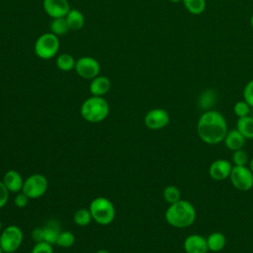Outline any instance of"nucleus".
Returning <instances> with one entry per match:
<instances>
[{
  "mask_svg": "<svg viewBox=\"0 0 253 253\" xmlns=\"http://www.w3.org/2000/svg\"><path fill=\"white\" fill-rule=\"evenodd\" d=\"M227 131L228 126L224 116L215 110L205 111L198 120L197 134L207 144L220 143Z\"/></svg>",
  "mask_w": 253,
  "mask_h": 253,
  "instance_id": "1",
  "label": "nucleus"
},
{
  "mask_svg": "<svg viewBox=\"0 0 253 253\" xmlns=\"http://www.w3.org/2000/svg\"><path fill=\"white\" fill-rule=\"evenodd\" d=\"M197 216V211L192 203L187 200H179L169 205L165 211L166 222L175 228H187L191 226Z\"/></svg>",
  "mask_w": 253,
  "mask_h": 253,
  "instance_id": "2",
  "label": "nucleus"
},
{
  "mask_svg": "<svg viewBox=\"0 0 253 253\" xmlns=\"http://www.w3.org/2000/svg\"><path fill=\"white\" fill-rule=\"evenodd\" d=\"M109 111V104L103 97L92 95L82 103L80 115L89 123H100L108 117Z\"/></svg>",
  "mask_w": 253,
  "mask_h": 253,
  "instance_id": "3",
  "label": "nucleus"
},
{
  "mask_svg": "<svg viewBox=\"0 0 253 253\" xmlns=\"http://www.w3.org/2000/svg\"><path fill=\"white\" fill-rule=\"evenodd\" d=\"M89 210L92 218L101 225L110 224L114 220L116 215V211L113 203L105 197L95 198L90 203Z\"/></svg>",
  "mask_w": 253,
  "mask_h": 253,
  "instance_id": "4",
  "label": "nucleus"
},
{
  "mask_svg": "<svg viewBox=\"0 0 253 253\" xmlns=\"http://www.w3.org/2000/svg\"><path fill=\"white\" fill-rule=\"evenodd\" d=\"M58 37L52 33L42 34L35 42V53L38 57L47 60L54 57L59 49Z\"/></svg>",
  "mask_w": 253,
  "mask_h": 253,
  "instance_id": "5",
  "label": "nucleus"
},
{
  "mask_svg": "<svg viewBox=\"0 0 253 253\" xmlns=\"http://www.w3.org/2000/svg\"><path fill=\"white\" fill-rule=\"evenodd\" d=\"M24 234L17 225L6 226L0 234V245L4 253H14L22 245Z\"/></svg>",
  "mask_w": 253,
  "mask_h": 253,
  "instance_id": "6",
  "label": "nucleus"
},
{
  "mask_svg": "<svg viewBox=\"0 0 253 253\" xmlns=\"http://www.w3.org/2000/svg\"><path fill=\"white\" fill-rule=\"evenodd\" d=\"M229 180L232 186L241 192H247L253 188V172L248 166L232 167Z\"/></svg>",
  "mask_w": 253,
  "mask_h": 253,
  "instance_id": "7",
  "label": "nucleus"
},
{
  "mask_svg": "<svg viewBox=\"0 0 253 253\" xmlns=\"http://www.w3.org/2000/svg\"><path fill=\"white\" fill-rule=\"evenodd\" d=\"M47 186V179L43 175L33 174L24 181L22 192L26 194L29 199H39L45 194Z\"/></svg>",
  "mask_w": 253,
  "mask_h": 253,
  "instance_id": "8",
  "label": "nucleus"
},
{
  "mask_svg": "<svg viewBox=\"0 0 253 253\" xmlns=\"http://www.w3.org/2000/svg\"><path fill=\"white\" fill-rule=\"evenodd\" d=\"M76 73L84 79H93L99 75L101 66L97 59L91 56H82L76 60L75 67Z\"/></svg>",
  "mask_w": 253,
  "mask_h": 253,
  "instance_id": "9",
  "label": "nucleus"
},
{
  "mask_svg": "<svg viewBox=\"0 0 253 253\" xmlns=\"http://www.w3.org/2000/svg\"><path fill=\"white\" fill-rule=\"evenodd\" d=\"M170 123L168 112L162 108H154L148 111L144 117V125L152 130H157L165 127Z\"/></svg>",
  "mask_w": 253,
  "mask_h": 253,
  "instance_id": "10",
  "label": "nucleus"
},
{
  "mask_svg": "<svg viewBox=\"0 0 253 253\" xmlns=\"http://www.w3.org/2000/svg\"><path fill=\"white\" fill-rule=\"evenodd\" d=\"M233 164L223 158L213 160L209 166V175L214 181H223L229 178Z\"/></svg>",
  "mask_w": 253,
  "mask_h": 253,
  "instance_id": "11",
  "label": "nucleus"
},
{
  "mask_svg": "<svg viewBox=\"0 0 253 253\" xmlns=\"http://www.w3.org/2000/svg\"><path fill=\"white\" fill-rule=\"evenodd\" d=\"M42 7L44 12L52 19L64 18L70 11L67 0H43Z\"/></svg>",
  "mask_w": 253,
  "mask_h": 253,
  "instance_id": "12",
  "label": "nucleus"
},
{
  "mask_svg": "<svg viewBox=\"0 0 253 253\" xmlns=\"http://www.w3.org/2000/svg\"><path fill=\"white\" fill-rule=\"evenodd\" d=\"M183 248L186 253H208L209 252L207 238L198 233H193L188 235L184 239Z\"/></svg>",
  "mask_w": 253,
  "mask_h": 253,
  "instance_id": "13",
  "label": "nucleus"
},
{
  "mask_svg": "<svg viewBox=\"0 0 253 253\" xmlns=\"http://www.w3.org/2000/svg\"><path fill=\"white\" fill-rule=\"evenodd\" d=\"M2 182L6 186L9 192L19 193L23 189L24 181L21 174L16 170H8L4 176Z\"/></svg>",
  "mask_w": 253,
  "mask_h": 253,
  "instance_id": "14",
  "label": "nucleus"
},
{
  "mask_svg": "<svg viewBox=\"0 0 253 253\" xmlns=\"http://www.w3.org/2000/svg\"><path fill=\"white\" fill-rule=\"evenodd\" d=\"M111 88V81L108 77L98 75L91 80L89 85V90L93 96L103 97L109 92Z\"/></svg>",
  "mask_w": 253,
  "mask_h": 253,
  "instance_id": "15",
  "label": "nucleus"
},
{
  "mask_svg": "<svg viewBox=\"0 0 253 253\" xmlns=\"http://www.w3.org/2000/svg\"><path fill=\"white\" fill-rule=\"evenodd\" d=\"M245 141H246V138L236 128L228 130L223 139L224 145L226 146V148H228L231 151H235L237 149L243 148Z\"/></svg>",
  "mask_w": 253,
  "mask_h": 253,
  "instance_id": "16",
  "label": "nucleus"
},
{
  "mask_svg": "<svg viewBox=\"0 0 253 253\" xmlns=\"http://www.w3.org/2000/svg\"><path fill=\"white\" fill-rule=\"evenodd\" d=\"M207 244L209 251L211 252H220L226 245V237L222 232L214 231L208 235Z\"/></svg>",
  "mask_w": 253,
  "mask_h": 253,
  "instance_id": "17",
  "label": "nucleus"
},
{
  "mask_svg": "<svg viewBox=\"0 0 253 253\" xmlns=\"http://www.w3.org/2000/svg\"><path fill=\"white\" fill-rule=\"evenodd\" d=\"M236 129L246 139H253V117L248 115L238 118L236 122Z\"/></svg>",
  "mask_w": 253,
  "mask_h": 253,
  "instance_id": "18",
  "label": "nucleus"
},
{
  "mask_svg": "<svg viewBox=\"0 0 253 253\" xmlns=\"http://www.w3.org/2000/svg\"><path fill=\"white\" fill-rule=\"evenodd\" d=\"M65 19H66L69 30H73V31H79L80 29L83 28L85 23L83 14L76 9H70L68 14L65 16Z\"/></svg>",
  "mask_w": 253,
  "mask_h": 253,
  "instance_id": "19",
  "label": "nucleus"
},
{
  "mask_svg": "<svg viewBox=\"0 0 253 253\" xmlns=\"http://www.w3.org/2000/svg\"><path fill=\"white\" fill-rule=\"evenodd\" d=\"M42 233H43V241L51 245L56 244L57 238L60 233L58 224L54 220H50L48 223H46L42 227Z\"/></svg>",
  "mask_w": 253,
  "mask_h": 253,
  "instance_id": "20",
  "label": "nucleus"
},
{
  "mask_svg": "<svg viewBox=\"0 0 253 253\" xmlns=\"http://www.w3.org/2000/svg\"><path fill=\"white\" fill-rule=\"evenodd\" d=\"M216 102V94L213 90L208 89L205 90L198 99V105L202 110L209 111L211 110V107Z\"/></svg>",
  "mask_w": 253,
  "mask_h": 253,
  "instance_id": "21",
  "label": "nucleus"
},
{
  "mask_svg": "<svg viewBox=\"0 0 253 253\" xmlns=\"http://www.w3.org/2000/svg\"><path fill=\"white\" fill-rule=\"evenodd\" d=\"M186 10L192 15H201L207 7L206 0H182Z\"/></svg>",
  "mask_w": 253,
  "mask_h": 253,
  "instance_id": "22",
  "label": "nucleus"
},
{
  "mask_svg": "<svg viewBox=\"0 0 253 253\" xmlns=\"http://www.w3.org/2000/svg\"><path fill=\"white\" fill-rule=\"evenodd\" d=\"M75 59L69 53H61L56 57L55 64L58 69L61 71H70L75 67Z\"/></svg>",
  "mask_w": 253,
  "mask_h": 253,
  "instance_id": "23",
  "label": "nucleus"
},
{
  "mask_svg": "<svg viewBox=\"0 0 253 253\" xmlns=\"http://www.w3.org/2000/svg\"><path fill=\"white\" fill-rule=\"evenodd\" d=\"M49 29H50V33L54 34L57 37L63 36V35L67 34V32L69 31L65 17L52 19V21L49 24Z\"/></svg>",
  "mask_w": 253,
  "mask_h": 253,
  "instance_id": "24",
  "label": "nucleus"
},
{
  "mask_svg": "<svg viewBox=\"0 0 253 253\" xmlns=\"http://www.w3.org/2000/svg\"><path fill=\"white\" fill-rule=\"evenodd\" d=\"M162 196L165 202L171 205L181 200V191L174 185H168L163 189Z\"/></svg>",
  "mask_w": 253,
  "mask_h": 253,
  "instance_id": "25",
  "label": "nucleus"
},
{
  "mask_svg": "<svg viewBox=\"0 0 253 253\" xmlns=\"http://www.w3.org/2000/svg\"><path fill=\"white\" fill-rule=\"evenodd\" d=\"M91 219L93 218L90 210L85 208L77 210L73 215L74 222L79 226H87L91 222Z\"/></svg>",
  "mask_w": 253,
  "mask_h": 253,
  "instance_id": "26",
  "label": "nucleus"
},
{
  "mask_svg": "<svg viewBox=\"0 0 253 253\" xmlns=\"http://www.w3.org/2000/svg\"><path fill=\"white\" fill-rule=\"evenodd\" d=\"M248 162V154L243 148L233 151L231 156V163L234 166H246Z\"/></svg>",
  "mask_w": 253,
  "mask_h": 253,
  "instance_id": "27",
  "label": "nucleus"
},
{
  "mask_svg": "<svg viewBox=\"0 0 253 253\" xmlns=\"http://www.w3.org/2000/svg\"><path fill=\"white\" fill-rule=\"evenodd\" d=\"M75 242V236L74 234L71 232V231H60L59 233V236L57 238V241H56V244L60 247H70L74 244Z\"/></svg>",
  "mask_w": 253,
  "mask_h": 253,
  "instance_id": "28",
  "label": "nucleus"
},
{
  "mask_svg": "<svg viewBox=\"0 0 253 253\" xmlns=\"http://www.w3.org/2000/svg\"><path fill=\"white\" fill-rule=\"evenodd\" d=\"M250 106L244 101H237L233 106V113L237 118H242L248 116L250 113Z\"/></svg>",
  "mask_w": 253,
  "mask_h": 253,
  "instance_id": "29",
  "label": "nucleus"
},
{
  "mask_svg": "<svg viewBox=\"0 0 253 253\" xmlns=\"http://www.w3.org/2000/svg\"><path fill=\"white\" fill-rule=\"evenodd\" d=\"M243 100L253 108V79L248 81L243 88Z\"/></svg>",
  "mask_w": 253,
  "mask_h": 253,
  "instance_id": "30",
  "label": "nucleus"
},
{
  "mask_svg": "<svg viewBox=\"0 0 253 253\" xmlns=\"http://www.w3.org/2000/svg\"><path fill=\"white\" fill-rule=\"evenodd\" d=\"M31 253H53V249L51 244L45 241L36 242Z\"/></svg>",
  "mask_w": 253,
  "mask_h": 253,
  "instance_id": "31",
  "label": "nucleus"
},
{
  "mask_svg": "<svg viewBox=\"0 0 253 253\" xmlns=\"http://www.w3.org/2000/svg\"><path fill=\"white\" fill-rule=\"evenodd\" d=\"M29 203V197L23 192L18 193L14 199V204L17 208H25Z\"/></svg>",
  "mask_w": 253,
  "mask_h": 253,
  "instance_id": "32",
  "label": "nucleus"
},
{
  "mask_svg": "<svg viewBox=\"0 0 253 253\" xmlns=\"http://www.w3.org/2000/svg\"><path fill=\"white\" fill-rule=\"evenodd\" d=\"M9 191L2 181H0V209L3 208L9 199Z\"/></svg>",
  "mask_w": 253,
  "mask_h": 253,
  "instance_id": "33",
  "label": "nucleus"
},
{
  "mask_svg": "<svg viewBox=\"0 0 253 253\" xmlns=\"http://www.w3.org/2000/svg\"><path fill=\"white\" fill-rule=\"evenodd\" d=\"M32 237L36 242L43 241V233H42V227H37L32 232Z\"/></svg>",
  "mask_w": 253,
  "mask_h": 253,
  "instance_id": "34",
  "label": "nucleus"
},
{
  "mask_svg": "<svg viewBox=\"0 0 253 253\" xmlns=\"http://www.w3.org/2000/svg\"><path fill=\"white\" fill-rule=\"evenodd\" d=\"M248 167H249V169L253 172V157L249 160V162H248Z\"/></svg>",
  "mask_w": 253,
  "mask_h": 253,
  "instance_id": "35",
  "label": "nucleus"
},
{
  "mask_svg": "<svg viewBox=\"0 0 253 253\" xmlns=\"http://www.w3.org/2000/svg\"><path fill=\"white\" fill-rule=\"evenodd\" d=\"M169 2H171V3H174V4H176V3H180V2H182V0H168Z\"/></svg>",
  "mask_w": 253,
  "mask_h": 253,
  "instance_id": "36",
  "label": "nucleus"
},
{
  "mask_svg": "<svg viewBox=\"0 0 253 253\" xmlns=\"http://www.w3.org/2000/svg\"><path fill=\"white\" fill-rule=\"evenodd\" d=\"M96 253H109L107 250H105V249H100V250H98Z\"/></svg>",
  "mask_w": 253,
  "mask_h": 253,
  "instance_id": "37",
  "label": "nucleus"
},
{
  "mask_svg": "<svg viewBox=\"0 0 253 253\" xmlns=\"http://www.w3.org/2000/svg\"><path fill=\"white\" fill-rule=\"evenodd\" d=\"M250 26H251V28L253 29V14H252V16H251V18H250Z\"/></svg>",
  "mask_w": 253,
  "mask_h": 253,
  "instance_id": "38",
  "label": "nucleus"
},
{
  "mask_svg": "<svg viewBox=\"0 0 253 253\" xmlns=\"http://www.w3.org/2000/svg\"><path fill=\"white\" fill-rule=\"evenodd\" d=\"M0 253H4V252H3V249H2V247H1V245H0Z\"/></svg>",
  "mask_w": 253,
  "mask_h": 253,
  "instance_id": "39",
  "label": "nucleus"
},
{
  "mask_svg": "<svg viewBox=\"0 0 253 253\" xmlns=\"http://www.w3.org/2000/svg\"><path fill=\"white\" fill-rule=\"evenodd\" d=\"M1 227H2V222H1V220H0V230H1Z\"/></svg>",
  "mask_w": 253,
  "mask_h": 253,
  "instance_id": "40",
  "label": "nucleus"
}]
</instances>
